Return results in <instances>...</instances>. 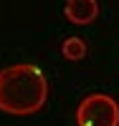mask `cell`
Returning a JSON list of instances; mask_svg holds the SVG:
<instances>
[{"label":"cell","instance_id":"3","mask_svg":"<svg viewBox=\"0 0 119 126\" xmlns=\"http://www.w3.org/2000/svg\"><path fill=\"white\" fill-rule=\"evenodd\" d=\"M63 15L73 25H89L99 15V3L96 0H66Z\"/></svg>","mask_w":119,"mask_h":126},{"label":"cell","instance_id":"4","mask_svg":"<svg viewBox=\"0 0 119 126\" xmlns=\"http://www.w3.org/2000/svg\"><path fill=\"white\" fill-rule=\"evenodd\" d=\"M61 53L66 61H81L86 56V43L81 38H66L63 46H61Z\"/></svg>","mask_w":119,"mask_h":126},{"label":"cell","instance_id":"2","mask_svg":"<svg viewBox=\"0 0 119 126\" xmlns=\"http://www.w3.org/2000/svg\"><path fill=\"white\" fill-rule=\"evenodd\" d=\"M76 126H119V103L109 93H89L76 106Z\"/></svg>","mask_w":119,"mask_h":126},{"label":"cell","instance_id":"1","mask_svg":"<svg viewBox=\"0 0 119 126\" xmlns=\"http://www.w3.org/2000/svg\"><path fill=\"white\" fill-rule=\"evenodd\" d=\"M48 81L36 63H13L0 68V111L30 116L46 106Z\"/></svg>","mask_w":119,"mask_h":126}]
</instances>
